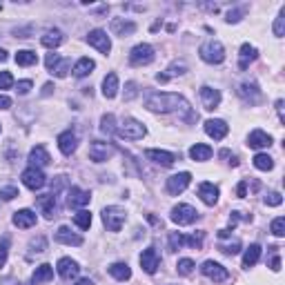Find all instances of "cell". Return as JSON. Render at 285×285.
<instances>
[{
    "label": "cell",
    "mask_w": 285,
    "mask_h": 285,
    "mask_svg": "<svg viewBox=\"0 0 285 285\" xmlns=\"http://www.w3.org/2000/svg\"><path fill=\"white\" fill-rule=\"evenodd\" d=\"M239 96L245 100V103L254 105L261 100V92H259V87H256V83H243V85H239Z\"/></svg>",
    "instance_id": "7402d4cb"
},
{
    "label": "cell",
    "mask_w": 285,
    "mask_h": 285,
    "mask_svg": "<svg viewBox=\"0 0 285 285\" xmlns=\"http://www.w3.org/2000/svg\"><path fill=\"white\" fill-rule=\"evenodd\" d=\"M201 100H203V107L212 112L221 103V92L214 90V87H201Z\"/></svg>",
    "instance_id": "e0dca14e"
},
{
    "label": "cell",
    "mask_w": 285,
    "mask_h": 285,
    "mask_svg": "<svg viewBox=\"0 0 285 285\" xmlns=\"http://www.w3.org/2000/svg\"><path fill=\"white\" fill-rule=\"evenodd\" d=\"M219 250H221L223 254H239L241 252V243L234 241V243H229V245H221Z\"/></svg>",
    "instance_id": "816d5d0a"
},
{
    "label": "cell",
    "mask_w": 285,
    "mask_h": 285,
    "mask_svg": "<svg viewBox=\"0 0 285 285\" xmlns=\"http://www.w3.org/2000/svg\"><path fill=\"white\" fill-rule=\"evenodd\" d=\"M112 31L116 33V36H130V33L136 31V23H132V20H112Z\"/></svg>",
    "instance_id": "4316f807"
},
{
    "label": "cell",
    "mask_w": 285,
    "mask_h": 285,
    "mask_svg": "<svg viewBox=\"0 0 285 285\" xmlns=\"http://www.w3.org/2000/svg\"><path fill=\"white\" fill-rule=\"evenodd\" d=\"M183 243H187V245H192V247L199 250L203 245V232L192 234V236H183Z\"/></svg>",
    "instance_id": "7bdbcfd3"
},
{
    "label": "cell",
    "mask_w": 285,
    "mask_h": 285,
    "mask_svg": "<svg viewBox=\"0 0 285 285\" xmlns=\"http://www.w3.org/2000/svg\"><path fill=\"white\" fill-rule=\"evenodd\" d=\"M196 219H199V212L187 205V203H181V205H176L172 209V221L176 223V225H189V223H194Z\"/></svg>",
    "instance_id": "52a82bcc"
},
{
    "label": "cell",
    "mask_w": 285,
    "mask_h": 285,
    "mask_svg": "<svg viewBox=\"0 0 285 285\" xmlns=\"http://www.w3.org/2000/svg\"><path fill=\"white\" fill-rule=\"evenodd\" d=\"M270 265H272V270H274V272H279V270H281V259H279V254L274 256V259H272V263H270Z\"/></svg>",
    "instance_id": "680465c9"
},
{
    "label": "cell",
    "mask_w": 285,
    "mask_h": 285,
    "mask_svg": "<svg viewBox=\"0 0 285 285\" xmlns=\"http://www.w3.org/2000/svg\"><path fill=\"white\" fill-rule=\"evenodd\" d=\"M189 156H192V161H209V156H212V147L203 145V142H196V145L189 149Z\"/></svg>",
    "instance_id": "836d02e7"
},
{
    "label": "cell",
    "mask_w": 285,
    "mask_h": 285,
    "mask_svg": "<svg viewBox=\"0 0 285 285\" xmlns=\"http://www.w3.org/2000/svg\"><path fill=\"white\" fill-rule=\"evenodd\" d=\"M13 85V76L9 72H0V90H9Z\"/></svg>",
    "instance_id": "681fc988"
},
{
    "label": "cell",
    "mask_w": 285,
    "mask_h": 285,
    "mask_svg": "<svg viewBox=\"0 0 285 285\" xmlns=\"http://www.w3.org/2000/svg\"><path fill=\"white\" fill-rule=\"evenodd\" d=\"M259 259H261V247L256 245H250L247 250H245V254H243V268H252V265H256L259 263Z\"/></svg>",
    "instance_id": "d6a6232c"
},
{
    "label": "cell",
    "mask_w": 285,
    "mask_h": 285,
    "mask_svg": "<svg viewBox=\"0 0 285 285\" xmlns=\"http://www.w3.org/2000/svg\"><path fill=\"white\" fill-rule=\"evenodd\" d=\"M13 225L20 227V229H29L36 225V212L31 209H20V212L13 214Z\"/></svg>",
    "instance_id": "44dd1931"
},
{
    "label": "cell",
    "mask_w": 285,
    "mask_h": 285,
    "mask_svg": "<svg viewBox=\"0 0 285 285\" xmlns=\"http://www.w3.org/2000/svg\"><path fill=\"white\" fill-rule=\"evenodd\" d=\"M87 43H90L92 47H96L100 54L112 51V40H110V36H107V31H103V29H94V31L87 33Z\"/></svg>",
    "instance_id": "30bf717a"
},
{
    "label": "cell",
    "mask_w": 285,
    "mask_h": 285,
    "mask_svg": "<svg viewBox=\"0 0 285 285\" xmlns=\"http://www.w3.org/2000/svg\"><path fill=\"white\" fill-rule=\"evenodd\" d=\"M38 205L43 207V214L47 216V219H54L58 212V205H56V196L54 194H45L38 199Z\"/></svg>",
    "instance_id": "484cf974"
},
{
    "label": "cell",
    "mask_w": 285,
    "mask_h": 285,
    "mask_svg": "<svg viewBox=\"0 0 285 285\" xmlns=\"http://www.w3.org/2000/svg\"><path fill=\"white\" fill-rule=\"evenodd\" d=\"M199 196H201V201L205 203V205H214V203L219 201V187H216L214 183H201V185H199Z\"/></svg>",
    "instance_id": "603a6c76"
},
{
    "label": "cell",
    "mask_w": 285,
    "mask_h": 285,
    "mask_svg": "<svg viewBox=\"0 0 285 285\" xmlns=\"http://www.w3.org/2000/svg\"><path fill=\"white\" fill-rule=\"evenodd\" d=\"M272 234L274 236H285V219L279 216V219L272 221Z\"/></svg>",
    "instance_id": "ee69618b"
},
{
    "label": "cell",
    "mask_w": 285,
    "mask_h": 285,
    "mask_svg": "<svg viewBox=\"0 0 285 285\" xmlns=\"http://www.w3.org/2000/svg\"><path fill=\"white\" fill-rule=\"evenodd\" d=\"M54 279V268L51 265H38L36 268V272H33V276H31V283L33 285H40V283H47V281H51Z\"/></svg>",
    "instance_id": "83f0119b"
},
{
    "label": "cell",
    "mask_w": 285,
    "mask_h": 285,
    "mask_svg": "<svg viewBox=\"0 0 285 285\" xmlns=\"http://www.w3.org/2000/svg\"><path fill=\"white\" fill-rule=\"evenodd\" d=\"M227 132H229V127H227L225 120H221V118H209L205 123V134L209 138H214V140L225 138Z\"/></svg>",
    "instance_id": "4fadbf2b"
},
{
    "label": "cell",
    "mask_w": 285,
    "mask_h": 285,
    "mask_svg": "<svg viewBox=\"0 0 285 285\" xmlns=\"http://www.w3.org/2000/svg\"><path fill=\"white\" fill-rule=\"evenodd\" d=\"M285 33V9H281L279 13V18H276V23H274V36H283Z\"/></svg>",
    "instance_id": "60d3db41"
},
{
    "label": "cell",
    "mask_w": 285,
    "mask_h": 285,
    "mask_svg": "<svg viewBox=\"0 0 285 285\" xmlns=\"http://www.w3.org/2000/svg\"><path fill=\"white\" fill-rule=\"evenodd\" d=\"M76 285H94V281H92V279H80Z\"/></svg>",
    "instance_id": "94428289"
},
{
    "label": "cell",
    "mask_w": 285,
    "mask_h": 285,
    "mask_svg": "<svg viewBox=\"0 0 285 285\" xmlns=\"http://www.w3.org/2000/svg\"><path fill=\"white\" fill-rule=\"evenodd\" d=\"M60 43H63V31L58 29H49L43 36V45L49 47V49H56V47H60Z\"/></svg>",
    "instance_id": "e575fe53"
},
{
    "label": "cell",
    "mask_w": 285,
    "mask_h": 285,
    "mask_svg": "<svg viewBox=\"0 0 285 285\" xmlns=\"http://www.w3.org/2000/svg\"><path fill=\"white\" fill-rule=\"evenodd\" d=\"M116 134L120 138H127V140H140L147 134V127L142 123H138L136 118H125L123 123L116 127Z\"/></svg>",
    "instance_id": "7a4b0ae2"
},
{
    "label": "cell",
    "mask_w": 285,
    "mask_h": 285,
    "mask_svg": "<svg viewBox=\"0 0 285 285\" xmlns=\"http://www.w3.org/2000/svg\"><path fill=\"white\" fill-rule=\"evenodd\" d=\"M201 272L207 276V279H212L214 283H223V281H227V276L229 272L225 268L221 265V263H216V261H205L203 263V268H201Z\"/></svg>",
    "instance_id": "8fae6325"
},
{
    "label": "cell",
    "mask_w": 285,
    "mask_h": 285,
    "mask_svg": "<svg viewBox=\"0 0 285 285\" xmlns=\"http://www.w3.org/2000/svg\"><path fill=\"white\" fill-rule=\"evenodd\" d=\"M118 94V76L116 74H107L103 80V96L105 98H114Z\"/></svg>",
    "instance_id": "f1b7e54d"
},
{
    "label": "cell",
    "mask_w": 285,
    "mask_h": 285,
    "mask_svg": "<svg viewBox=\"0 0 285 285\" xmlns=\"http://www.w3.org/2000/svg\"><path fill=\"white\" fill-rule=\"evenodd\" d=\"M7 254H9V239H5L0 241V268H5V263H7Z\"/></svg>",
    "instance_id": "f6af8a7d"
},
{
    "label": "cell",
    "mask_w": 285,
    "mask_h": 285,
    "mask_svg": "<svg viewBox=\"0 0 285 285\" xmlns=\"http://www.w3.org/2000/svg\"><path fill=\"white\" fill-rule=\"evenodd\" d=\"M281 203H283V196H281L279 192H270V194L265 196V205L276 207V205H281Z\"/></svg>",
    "instance_id": "f907efd6"
},
{
    "label": "cell",
    "mask_w": 285,
    "mask_h": 285,
    "mask_svg": "<svg viewBox=\"0 0 285 285\" xmlns=\"http://www.w3.org/2000/svg\"><path fill=\"white\" fill-rule=\"evenodd\" d=\"M158 265H161V256H158V252H156L154 247L142 250V254H140V268L145 270L147 274H154L156 270H158Z\"/></svg>",
    "instance_id": "5bb4252c"
},
{
    "label": "cell",
    "mask_w": 285,
    "mask_h": 285,
    "mask_svg": "<svg viewBox=\"0 0 285 285\" xmlns=\"http://www.w3.org/2000/svg\"><path fill=\"white\" fill-rule=\"evenodd\" d=\"M125 90H127V92H125V100L136 98V94H138V92H136V83H127V85H125Z\"/></svg>",
    "instance_id": "f5cc1de1"
},
{
    "label": "cell",
    "mask_w": 285,
    "mask_h": 285,
    "mask_svg": "<svg viewBox=\"0 0 285 285\" xmlns=\"http://www.w3.org/2000/svg\"><path fill=\"white\" fill-rule=\"evenodd\" d=\"M29 163H31V167H47L51 163V158H49V154H47V149L43 147V145H36L29 152Z\"/></svg>",
    "instance_id": "cb8c5ba5"
},
{
    "label": "cell",
    "mask_w": 285,
    "mask_h": 285,
    "mask_svg": "<svg viewBox=\"0 0 285 285\" xmlns=\"http://www.w3.org/2000/svg\"><path fill=\"white\" fill-rule=\"evenodd\" d=\"M176 270H179L181 276H189V274L194 272V261L192 259H181L179 265H176Z\"/></svg>",
    "instance_id": "ab89813d"
},
{
    "label": "cell",
    "mask_w": 285,
    "mask_h": 285,
    "mask_svg": "<svg viewBox=\"0 0 285 285\" xmlns=\"http://www.w3.org/2000/svg\"><path fill=\"white\" fill-rule=\"evenodd\" d=\"M23 183H25V187H29V189H40V187H45V174H43V169H38V167H27L25 172H23Z\"/></svg>",
    "instance_id": "7c38bea8"
},
{
    "label": "cell",
    "mask_w": 285,
    "mask_h": 285,
    "mask_svg": "<svg viewBox=\"0 0 285 285\" xmlns=\"http://www.w3.org/2000/svg\"><path fill=\"white\" fill-rule=\"evenodd\" d=\"M241 13H243V11H229L225 20H227V23H239V20H241Z\"/></svg>",
    "instance_id": "9f6ffc18"
},
{
    "label": "cell",
    "mask_w": 285,
    "mask_h": 285,
    "mask_svg": "<svg viewBox=\"0 0 285 285\" xmlns=\"http://www.w3.org/2000/svg\"><path fill=\"white\" fill-rule=\"evenodd\" d=\"M199 54H201V58L209 65H219V63L225 60V47H223L219 40H207L205 45H201Z\"/></svg>",
    "instance_id": "3957f363"
},
{
    "label": "cell",
    "mask_w": 285,
    "mask_h": 285,
    "mask_svg": "<svg viewBox=\"0 0 285 285\" xmlns=\"http://www.w3.org/2000/svg\"><path fill=\"white\" fill-rule=\"evenodd\" d=\"M256 56H259L256 47L250 45V43H245V45L241 47V63H239V67H241V69H247V65L252 63V60H256Z\"/></svg>",
    "instance_id": "f546056e"
},
{
    "label": "cell",
    "mask_w": 285,
    "mask_h": 285,
    "mask_svg": "<svg viewBox=\"0 0 285 285\" xmlns=\"http://www.w3.org/2000/svg\"><path fill=\"white\" fill-rule=\"evenodd\" d=\"M116 118H114V114H105L103 118H100V132L107 134V136H112L114 132H116Z\"/></svg>",
    "instance_id": "74e56055"
},
{
    "label": "cell",
    "mask_w": 285,
    "mask_h": 285,
    "mask_svg": "<svg viewBox=\"0 0 285 285\" xmlns=\"http://www.w3.org/2000/svg\"><path fill=\"white\" fill-rule=\"evenodd\" d=\"M29 90H31V80H20V83H18V94H20V96L29 94Z\"/></svg>",
    "instance_id": "db71d44e"
},
{
    "label": "cell",
    "mask_w": 285,
    "mask_h": 285,
    "mask_svg": "<svg viewBox=\"0 0 285 285\" xmlns=\"http://www.w3.org/2000/svg\"><path fill=\"white\" fill-rule=\"evenodd\" d=\"M192 183V174L189 172H181V174H174L167 179V192L172 196H179L187 189V185Z\"/></svg>",
    "instance_id": "9c48e42d"
},
{
    "label": "cell",
    "mask_w": 285,
    "mask_h": 285,
    "mask_svg": "<svg viewBox=\"0 0 285 285\" xmlns=\"http://www.w3.org/2000/svg\"><path fill=\"white\" fill-rule=\"evenodd\" d=\"M114 149L110 142H103V140H94L92 145H90V158L94 163H105V161H110L112 156H114Z\"/></svg>",
    "instance_id": "ba28073f"
},
{
    "label": "cell",
    "mask_w": 285,
    "mask_h": 285,
    "mask_svg": "<svg viewBox=\"0 0 285 285\" xmlns=\"http://www.w3.org/2000/svg\"><path fill=\"white\" fill-rule=\"evenodd\" d=\"M56 268H58V274L63 276L65 281L76 279L78 272H80L78 263H76V261H72V259H67V256H65V259H60V261H58V265H56Z\"/></svg>",
    "instance_id": "ac0fdd59"
},
{
    "label": "cell",
    "mask_w": 285,
    "mask_h": 285,
    "mask_svg": "<svg viewBox=\"0 0 285 285\" xmlns=\"http://www.w3.org/2000/svg\"><path fill=\"white\" fill-rule=\"evenodd\" d=\"M145 156L156 165H163V167H172L176 163V154L172 152H165V149H147Z\"/></svg>",
    "instance_id": "9a60e30c"
},
{
    "label": "cell",
    "mask_w": 285,
    "mask_h": 285,
    "mask_svg": "<svg viewBox=\"0 0 285 285\" xmlns=\"http://www.w3.org/2000/svg\"><path fill=\"white\" fill-rule=\"evenodd\" d=\"M154 60V47L147 45V43H140L132 49L130 54V63L134 67H142V65H149Z\"/></svg>",
    "instance_id": "8992f818"
},
{
    "label": "cell",
    "mask_w": 285,
    "mask_h": 285,
    "mask_svg": "<svg viewBox=\"0 0 285 285\" xmlns=\"http://www.w3.org/2000/svg\"><path fill=\"white\" fill-rule=\"evenodd\" d=\"M18 196V187H0V199H5V201H11V199H16Z\"/></svg>",
    "instance_id": "c3c4849f"
},
{
    "label": "cell",
    "mask_w": 285,
    "mask_h": 285,
    "mask_svg": "<svg viewBox=\"0 0 285 285\" xmlns=\"http://www.w3.org/2000/svg\"><path fill=\"white\" fill-rule=\"evenodd\" d=\"M16 63H18L20 67H29V65H36V63H38V56H36V51L23 49V51L16 54Z\"/></svg>",
    "instance_id": "d590c367"
},
{
    "label": "cell",
    "mask_w": 285,
    "mask_h": 285,
    "mask_svg": "<svg viewBox=\"0 0 285 285\" xmlns=\"http://www.w3.org/2000/svg\"><path fill=\"white\" fill-rule=\"evenodd\" d=\"M74 223H76L80 229H90V225H92V214L85 212V209H80L78 214H74Z\"/></svg>",
    "instance_id": "f35d334b"
},
{
    "label": "cell",
    "mask_w": 285,
    "mask_h": 285,
    "mask_svg": "<svg viewBox=\"0 0 285 285\" xmlns=\"http://www.w3.org/2000/svg\"><path fill=\"white\" fill-rule=\"evenodd\" d=\"M0 285H18L13 276H5V279H0Z\"/></svg>",
    "instance_id": "91938a15"
},
{
    "label": "cell",
    "mask_w": 285,
    "mask_h": 285,
    "mask_svg": "<svg viewBox=\"0 0 285 285\" xmlns=\"http://www.w3.org/2000/svg\"><path fill=\"white\" fill-rule=\"evenodd\" d=\"M11 107V98L9 96H0V110H9Z\"/></svg>",
    "instance_id": "6f0895ef"
},
{
    "label": "cell",
    "mask_w": 285,
    "mask_h": 285,
    "mask_svg": "<svg viewBox=\"0 0 285 285\" xmlns=\"http://www.w3.org/2000/svg\"><path fill=\"white\" fill-rule=\"evenodd\" d=\"M236 196H239V199H245V196H247V181L239 183V187H236Z\"/></svg>",
    "instance_id": "11a10c76"
},
{
    "label": "cell",
    "mask_w": 285,
    "mask_h": 285,
    "mask_svg": "<svg viewBox=\"0 0 285 285\" xmlns=\"http://www.w3.org/2000/svg\"><path fill=\"white\" fill-rule=\"evenodd\" d=\"M56 241H58V243H63V245H74V247L83 245V236L74 234V232H72V229L67 227V225L58 227V232H56Z\"/></svg>",
    "instance_id": "ffe728a7"
},
{
    "label": "cell",
    "mask_w": 285,
    "mask_h": 285,
    "mask_svg": "<svg viewBox=\"0 0 285 285\" xmlns=\"http://www.w3.org/2000/svg\"><path fill=\"white\" fill-rule=\"evenodd\" d=\"M254 167L261 169V172H270V169L274 167L272 156H268V154H256V156H254Z\"/></svg>",
    "instance_id": "8d00e7d4"
},
{
    "label": "cell",
    "mask_w": 285,
    "mask_h": 285,
    "mask_svg": "<svg viewBox=\"0 0 285 285\" xmlns=\"http://www.w3.org/2000/svg\"><path fill=\"white\" fill-rule=\"evenodd\" d=\"M149 112H158V114H167V112H181L185 120H192V107L183 96L179 94H149L145 100Z\"/></svg>",
    "instance_id": "6da1fadb"
},
{
    "label": "cell",
    "mask_w": 285,
    "mask_h": 285,
    "mask_svg": "<svg viewBox=\"0 0 285 285\" xmlns=\"http://www.w3.org/2000/svg\"><path fill=\"white\" fill-rule=\"evenodd\" d=\"M45 65H47V69H49L54 76H58V78H65L67 74H69V69H72V60L69 58H60L58 54H47Z\"/></svg>",
    "instance_id": "5b68a950"
},
{
    "label": "cell",
    "mask_w": 285,
    "mask_h": 285,
    "mask_svg": "<svg viewBox=\"0 0 285 285\" xmlns=\"http://www.w3.org/2000/svg\"><path fill=\"white\" fill-rule=\"evenodd\" d=\"M185 72H187V65H185V63H174V65L167 69L165 76H167V78H169V76H183Z\"/></svg>",
    "instance_id": "b9f144b4"
},
{
    "label": "cell",
    "mask_w": 285,
    "mask_h": 285,
    "mask_svg": "<svg viewBox=\"0 0 285 285\" xmlns=\"http://www.w3.org/2000/svg\"><path fill=\"white\" fill-rule=\"evenodd\" d=\"M94 67H96V63H94L92 58L83 56L76 65H74V76H76V78H83V76H87V74H92Z\"/></svg>",
    "instance_id": "1f68e13d"
},
{
    "label": "cell",
    "mask_w": 285,
    "mask_h": 285,
    "mask_svg": "<svg viewBox=\"0 0 285 285\" xmlns=\"http://www.w3.org/2000/svg\"><path fill=\"white\" fill-rule=\"evenodd\" d=\"M31 252H36V254H43L45 252V250H47V241L43 239V236H38V239L36 241H31Z\"/></svg>",
    "instance_id": "7dc6e473"
},
{
    "label": "cell",
    "mask_w": 285,
    "mask_h": 285,
    "mask_svg": "<svg viewBox=\"0 0 285 285\" xmlns=\"http://www.w3.org/2000/svg\"><path fill=\"white\" fill-rule=\"evenodd\" d=\"M247 145L252 147V149L270 147V145H272V136H270V134H265L263 130H254L252 134H250V138H247Z\"/></svg>",
    "instance_id": "d4e9b609"
},
{
    "label": "cell",
    "mask_w": 285,
    "mask_h": 285,
    "mask_svg": "<svg viewBox=\"0 0 285 285\" xmlns=\"http://www.w3.org/2000/svg\"><path fill=\"white\" fill-rule=\"evenodd\" d=\"M3 60H7V51L0 49V63H3Z\"/></svg>",
    "instance_id": "6125c7cd"
},
{
    "label": "cell",
    "mask_w": 285,
    "mask_h": 285,
    "mask_svg": "<svg viewBox=\"0 0 285 285\" xmlns=\"http://www.w3.org/2000/svg\"><path fill=\"white\" fill-rule=\"evenodd\" d=\"M90 201H92L90 192H85V189H80V187H69L67 203H69L72 207H85V205H90Z\"/></svg>",
    "instance_id": "d6986e66"
},
{
    "label": "cell",
    "mask_w": 285,
    "mask_h": 285,
    "mask_svg": "<svg viewBox=\"0 0 285 285\" xmlns=\"http://www.w3.org/2000/svg\"><path fill=\"white\" fill-rule=\"evenodd\" d=\"M76 147H78V138H76V134H74L72 130H67L63 132L58 136V149L63 152L65 156H72L74 152H76Z\"/></svg>",
    "instance_id": "2e32d148"
},
{
    "label": "cell",
    "mask_w": 285,
    "mask_h": 285,
    "mask_svg": "<svg viewBox=\"0 0 285 285\" xmlns=\"http://www.w3.org/2000/svg\"><path fill=\"white\" fill-rule=\"evenodd\" d=\"M125 219H127L125 209L118 207V205H110V207L103 209V223H105V227L110 229V232H120Z\"/></svg>",
    "instance_id": "277c9868"
},
{
    "label": "cell",
    "mask_w": 285,
    "mask_h": 285,
    "mask_svg": "<svg viewBox=\"0 0 285 285\" xmlns=\"http://www.w3.org/2000/svg\"><path fill=\"white\" fill-rule=\"evenodd\" d=\"M181 245H183V234H179V232L169 234V250H172V252H176V250H179Z\"/></svg>",
    "instance_id": "bcb514c9"
},
{
    "label": "cell",
    "mask_w": 285,
    "mask_h": 285,
    "mask_svg": "<svg viewBox=\"0 0 285 285\" xmlns=\"http://www.w3.org/2000/svg\"><path fill=\"white\" fill-rule=\"evenodd\" d=\"M110 274L116 281H130L132 279V270L127 263H114V265H110Z\"/></svg>",
    "instance_id": "4dcf8cb0"
}]
</instances>
